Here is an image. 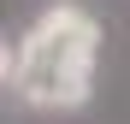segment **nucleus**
Wrapping results in <instances>:
<instances>
[{
    "label": "nucleus",
    "mask_w": 130,
    "mask_h": 124,
    "mask_svg": "<svg viewBox=\"0 0 130 124\" xmlns=\"http://www.w3.org/2000/svg\"><path fill=\"white\" fill-rule=\"evenodd\" d=\"M95 59H101V24L83 6H47L18 41V71L6 89L36 112H77L95 89Z\"/></svg>",
    "instance_id": "f257e3e1"
}]
</instances>
